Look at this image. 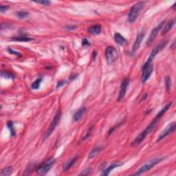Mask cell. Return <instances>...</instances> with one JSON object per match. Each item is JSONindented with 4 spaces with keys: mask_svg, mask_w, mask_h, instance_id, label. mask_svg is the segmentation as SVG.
Returning a JSON list of instances; mask_svg holds the SVG:
<instances>
[{
    "mask_svg": "<svg viewBox=\"0 0 176 176\" xmlns=\"http://www.w3.org/2000/svg\"><path fill=\"white\" fill-rule=\"evenodd\" d=\"M85 112H86V108L85 107H81L80 109L76 111L75 113V114L73 116V120L74 121L78 122V120L81 119V118L83 116V115L85 114Z\"/></svg>",
    "mask_w": 176,
    "mask_h": 176,
    "instance_id": "cell-15",
    "label": "cell"
},
{
    "mask_svg": "<svg viewBox=\"0 0 176 176\" xmlns=\"http://www.w3.org/2000/svg\"><path fill=\"white\" fill-rule=\"evenodd\" d=\"M102 31V27L100 24H96L92 25L88 29V32L92 35H98Z\"/></svg>",
    "mask_w": 176,
    "mask_h": 176,
    "instance_id": "cell-13",
    "label": "cell"
},
{
    "mask_svg": "<svg viewBox=\"0 0 176 176\" xmlns=\"http://www.w3.org/2000/svg\"><path fill=\"white\" fill-rule=\"evenodd\" d=\"M165 86L167 92H169L171 87V79L169 76H166L165 78Z\"/></svg>",
    "mask_w": 176,
    "mask_h": 176,
    "instance_id": "cell-25",
    "label": "cell"
},
{
    "mask_svg": "<svg viewBox=\"0 0 176 176\" xmlns=\"http://www.w3.org/2000/svg\"><path fill=\"white\" fill-rule=\"evenodd\" d=\"M1 77L5 78H13H13H15V76H14L12 73L10 72H6V71L1 72Z\"/></svg>",
    "mask_w": 176,
    "mask_h": 176,
    "instance_id": "cell-24",
    "label": "cell"
},
{
    "mask_svg": "<svg viewBox=\"0 0 176 176\" xmlns=\"http://www.w3.org/2000/svg\"><path fill=\"white\" fill-rule=\"evenodd\" d=\"M77 159H78V156H75V157H72V159H69V160L66 162V163H65L63 165V172H66V171H68L69 169H70L72 166L75 164L76 161L77 160Z\"/></svg>",
    "mask_w": 176,
    "mask_h": 176,
    "instance_id": "cell-14",
    "label": "cell"
},
{
    "mask_svg": "<svg viewBox=\"0 0 176 176\" xmlns=\"http://www.w3.org/2000/svg\"><path fill=\"white\" fill-rule=\"evenodd\" d=\"M82 45L84 46V47L85 46H89L90 45V43L87 39H83L82 41Z\"/></svg>",
    "mask_w": 176,
    "mask_h": 176,
    "instance_id": "cell-31",
    "label": "cell"
},
{
    "mask_svg": "<svg viewBox=\"0 0 176 176\" xmlns=\"http://www.w3.org/2000/svg\"><path fill=\"white\" fill-rule=\"evenodd\" d=\"M176 128V125H175V122H172L169 125L167 126V127L164 129V130L162 132V133L160 134V136L157 138V142H158L160 141H161L162 140H163L164 138H165L166 136H168L169 135H170L171 133H172L173 132H174Z\"/></svg>",
    "mask_w": 176,
    "mask_h": 176,
    "instance_id": "cell-10",
    "label": "cell"
},
{
    "mask_svg": "<svg viewBox=\"0 0 176 176\" xmlns=\"http://www.w3.org/2000/svg\"><path fill=\"white\" fill-rule=\"evenodd\" d=\"M129 79L128 78H125L122 81L120 85V90L119 92V96H118V101H121L122 99L124 98V97L125 96L126 92L127 89V87L129 86Z\"/></svg>",
    "mask_w": 176,
    "mask_h": 176,
    "instance_id": "cell-11",
    "label": "cell"
},
{
    "mask_svg": "<svg viewBox=\"0 0 176 176\" xmlns=\"http://www.w3.org/2000/svg\"><path fill=\"white\" fill-rule=\"evenodd\" d=\"M102 150H103V147H101V146H97V147H95L94 148H93V149L90 151L89 155H88L87 158L89 160L94 158V157H96L98 154H100Z\"/></svg>",
    "mask_w": 176,
    "mask_h": 176,
    "instance_id": "cell-18",
    "label": "cell"
},
{
    "mask_svg": "<svg viewBox=\"0 0 176 176\" xmlns=\"http://www.w3.org/2000/svg\"><path fill=\"white\" fill-rule=\"evenodd\" d=\"M12 40L17 41H24V42H28V41H32V39L29 38V37H17L12 38Z\"/></svg>",
    "mask_w": 176,
    "mask_h": 176,
    "instance_id": "cell-23",
    "label": "cell"
},
{
    "mask_svg": "<svg viewBox=\"0 0 176 176\" xmlns=\"http://www.w3.org/2000/svg\"><path fill=\"white\" fill-rule=\"evenodd\" d=\"M145 31H142L140 32H139L138 34L137 37H136V39L135 41H134V43H133V48H132V54H134L136 52V51H137L139 48H140V44L142 43V41L143 38L145 37Z\"/></svg>",
    "mask_w": 176,
    "mask_h": 176,
    "instance_id": "cell-12",
    "label": "cell"
},
{
    "mask_svg": "<svg viewBox=\"0 0 176 176\" xmlns=\"http://www.w3.org/2000/svg\"><path fill=\"white\" fill-rule=\"evenodd\" d=\"M119 53H118L116 49L113 46H109L107 48L105 51V57L106 60L109 65H112L114 63L116 60L117 59Z\"/></svg>",
    "mask_w": 176,
    "mask_h": 176,
    "instance_id": "cell-7",
    "label": "cell"
},
{
    "mask_svg": "<svg viewBox=\"0 0 176 176\" xmlns=\"http://www.w3.org/2000/svg\"><path fill=\"white\" fill-rule=\"evenodd\" d=\"M167 43H168V40H163V41H162L160 43L157 44L156 47H155L154 49H153V50L151 51V54H150L149 57L148 58L147 61L152 62L153 60L154 59V58L156 57V54L159 52H160V51L163 50L164 47H165V46L166 45V44H167Z\"/></svg>",
    "mask_w": 176,
    "mask_h": 176,
    "instance_id": "cell-9",
    "label": "cell"
},
{
    "mask_svg": "<svg viewBox=\"0 0 176 176\" xmlns=\"http://www.w3.org/2000/svg\"><path fill=\"white\" fill-rule=\"evenodd\" d=\"M42 81V78H39L37 79L34 81L32 83L31 87L33 89H37L40 87L41 83Z\"/></svg>",
    "mask_w": 176,
    "mask_h": 176,
    "instance_id": "cell-21",
    "label": "cell"
},
{
    "mask_svg": "<svg viewBox=\"0 0 176 176\" xmlns=\"http://www.w3.org/2000/svg\"><path fill=\"white\" fill-rule=\"evenodd\" d=\"M7 127H8V128L10 129L11 136H15L16 133H15V128H14L13 121H11V120H8V121L7 122Z\"/></svg>",
    "mask_w": 176,
    "mask_h": 176,
    "instance_id": "cell-22",
    "label": "cell"
},
{
    "mask_svg": "<svg viewBox=\"0 0 176 176\" xmlns=\"http://www.w3.org/2000/svg\"><path fill=\"white\" fill-rule=\"evenodd\" d=\"M175 24V19H172L169 21V22H167L166 25L163 26V31H162V35H164L167 32L170 31V30L172 28L173 25Z\"/></svg>",
    "mask_w": 176,
    "mask_h": 176,
    "instance_id": "cell-19",
    "label": "cell"
},
{
    "mask_svg": "<svg viewBox=\"0 0 176 176\" xmlns=\"http://www.w3.org/2000/svg\"><path fill=\"white\" fill-rule=\"evenodd\" d=\"M147 96V93H145V96H142V98H141V101H143V100H145V99L146 98V97Z\"/></svg>",
    "mask_w": 176,
    "mask_h": 176,
    "instance_id": "cell-35",
    "label": "cell"
},
{
    "mask_svg": "<svg viewBox=\"0 0 176 176\" xmlns=\"http://www.w3.org/2000/svg\"><path fill=\"white\" fill-rule=\"evenodd\" d=\"M92 171V169L91 168H87L85 169H84L83 171H82V172L80 173V175H87L90 174V173H91Z\"/></svg>",
    "mask_w": 176,
    "mask_h": 176,
    "instance_id": "cell-28",
    "label": "cell"
},
{
    "mask_svg": "<svg viewBox=\"0 0 176 176\" xmlns=\"http://www.w3.org/2000/svg\"><path fill=\"white\" fill-rule=\"evenodd\" d=\"M13 166H7V167L4 168V169H2L1 171V176H8L10 175L11 173L13 172Z\"/></svg>",
    "mask_w": 176,
    "mask_h": 176,
    "instance_id": "cell-20",
    "label": "cell"
},
{
    "mask_svg": "<svg viewBox=\"0 0 176 176\" xmlns=\"http://www.w3.org/2000/svg\"><path fill=\"white\" fill-rule=\"evenodd\" d=\"M122 163H113L112 164H110V166H108V167H107L105 169H104L103 171V172H102L101 175H108L109 174H110V173L112 171L113 169L116 168V167H119V166H122Z\"/></svg>",
    "mask_w": 176,
    "mask_h": 176,
    "instance_id": "cell-17",
    "label": "cell"
},
{
    "mask_svg": "<svg viewBox=\"0 0 176 176\" xmlns=\"http://www.w3.org/2000/svg\"><path fill=\"white\" fill-rule=\"evenodd\" d=\"M154 71V66H153L152 62L147 61L142 68V75H141V79L142 83H145L147 81V80L150 78Z\"/></svg>",
    "mask_w": 176,
    "mask_h": 176,
    "instance_id": "cell-5",
    "label": "cell"
},
{
    "mask_svg": "<svg viewBox=\"0 0 176 176\" xmlns=\"http://www.w3.org/2000/svg\"><path fill=\"white\" fill-rule=\"evenodd\" d=\"M55 163L54 158H50L46 160L45 163L40 165L37 169V173L39 175H43L49 171L53 166V164Z\"/></svg>",
    "mask_w": 176,
    "mask_h": 176,
    "instance_id": "cell-6",
    "label": "cell"
},
{
    "mask_svg": "<svg viewBox=\"0 0 176 176\" xmlns=\"http://www.w3.org/2000/svg\"><path fill=\"white\" fill-rule=\"evenodd\" d=\"M66 81H64V80H62V81H59L57 83V88H59L60 87L63 86V85L66 84Z\"/></svg>",
    "mask_w": 176,
    "mask_h": 176,
    "instance_id": "cell-32",
    "label": "cell"
},
{
    "mask_svg": "<svg viewBox=\"0 0 176 176\" xmlns=\"http://www.w3.org/2000/svg\"><path fill=\"white\" fill-rule=\"evenodd\" d=\"M16 15L19 19H25V18L28 17L29 13L28 12H25V11H19V12H17L16 13Z\"/></svg>",
    "mask_w": 176,
    "mask_h": 176,
    "instance_id": "cell-26",
    "label": "cell"
},
{
    "mask_svg": "<svg viewBox=\"0 0 176 176\" xmlns=\"http://www.w3.org/2000/svg\"><path fill=\"white\" fill-rule=\"evenodd\" d=\"M114 40L117 44H119V45H121V46L125 45L127 43L126 39L123 36L121 35L120 33H119V32H116L115 33Z\"/></svg>",
    "mask_w": 176,
    "mask_h": 176,
    "instance_id": "cell-16",
    "label": "cell"
},
{
    "mask_svg": "<svg viewBox=\"0 0 176 176\" xmlns=\"http://www.w3.org/2000/svg\"><path fill=\"white\" fill-rule=\"evenodd\" d=\"M92 129H93V126H91L89 129H88V131H87V133H85V135L83 136V138H82L83 140H85V139H87L89 137L90 135H91V133H92Z\"/></svg>",
    "mask_w": 176,
    "mask_h": 176,
    "instance_id": "cell-27",
    "label": "cell"
},
{
    "mask_svg": "<svg viewBox=\"0 0 176 176\" xmlns=\"http://www.w3.org/2000/svg\"><path fill=\"white\" fill-rule=\"evenodd\" d=\"M145 2L139 1L132 7L128 15V19L130 23H133L137 19L139 15L145 6Z\"/></svg>",
    "mask_w": 176,
    "mask_h": 176,
    "instance_id": "cell-3",
    "label": "cell"
},
{
    "mask_svg": "<svg viewBox=\"0 0 176 176\" xmlns=\"http://www.w3.org/2000/svg\"><path fill=\"white\" fill-rule=\"evenodd\" d=\"M164 24H165V21H163L160 24H159L156 28H154L152 30L151 34H150L149 37L147 39V42H146L147 45H151V44L154 42V41L156 39V37L157 36V34H158L159 31H160L161 29H163Z\"/></svg>",
    "mask_w": 176,
    "mask_h": 176,
    "instance_id": "cell-8",
    "label": "cell"
},
{
    "mask_svg": "<svg viewBox=\"0 0 176 176\" xmlns=\"http://www.w3.org/2000/svg\"><path fill=\"white\" fill-rule=\"evenodd\" d=\"M8 51H9V52H10L11 53V54H14L18 55V56H19V57H22V54H21L20 53L17 52H15V51L13 50L12 49H9V50H8Z\"/></svg>",
    "mask_w": 176,
    "mask_h": 176,
    "instance_id": "cell-33",
    "label": "cell"
},
{
    "mask_svg": "<svg viewBox=\"0 0 176 176\" xmlns=\"http://www.w3.org/2000/svg\"><path fill=\"white\" fill-rule=\"evenodd\" d=\"M9 9V7L8 6H4V5H1L0 6V12L1 13H4L6 12Z\"/></svg>",
    "mask_w": 176,
    "mask_h": 176,
    "instance_id": "cell-29",
    "label": "cell"
},
{
    "mask_svg": "<svg viewBox=\"0 0 176 176\" xmlns=\"http://www.w3.org/2000/svg\"><path fill=\"white\" fill-rule=\"evenodd\" d=\"M35 2L37 4H42V5H44V6H48L51 3L50 1H46V0H42V1H35Z\"/></svg>",
    "mask_w": 176,
    "mask_h": 176,
    "instance_id": "cell-30",
    "label": "cell"
},
{
    "mask_svg": "<svg viewBox=\"0 0 176 176\" xmlns=\"http://www.w3.org/2000/svg\"><path fill=\"white\" fill-rule=\"evenodd\" d=\"M76 25H70V26H67L66 28L67 30H75L76 28Z\"/></svg>",
    "mask_w": 176,
    "mask_h": 176,
    "instance_id": "cell-34",
    "label": "cell"
},
{
    "mask_svg": "<svg viewBox=\"0 0 176 176\" xmlns=\"http://www.w3.org/2000/svg\"><path fill=\"white\" fill-rule=\"evenodd\" d=\"M61 116H62V112L61 110H59L56 113V115L54 116V119H53L52 122H51L50 125L48 127V129H47V131H45V133H44L43 135V140H45L52 133V132L54 131V130L56 129V127H57L58 125H59L60 120H61Z\"/></svg>",
    "mask_w": 176,
    "mask_h": 176,
    "instance_id": "cell-4",
    "label": "cell"
},
{
    "mask_svg": "<svg viewBox=\"0 0 176 176\" xmlns=\"http://www.w3.org/2000/svg\"><path fill=\"white\" fill-rule=\"evenodd\" d=\"M164 159V157H154L150 160L149 161H148L147 163H146L145 164L141 166L137 171L134 173L135 175H140L142 173H144L147 171L151 169L153 167H154L155 166H156L157 164H159L160 162H162Z\"/></svg>",
    "mask_w": 176,
    "mask_h": 176,
    "instance_id": "cell-2",
    "label": "cell"
},
{
    "mask_svg": "<svg viewBox=\"0 0 176 176\" xmlns=\"http://www.w3.org/2000/svg\"><path fill=\"white\" fill-rule=\"evenodd\" d=\"M160 119L159 117H157L156 116V117H155V119L152 120L151 123H150L149 125L147 127V128H146L144 131H142L141 133L139 134V135L137 136L135 138V140H134L133 142H131V146H136L140 144V143L145 140V138H146V136H147L148 134L151 133V131L154 130V129L156 128V126H157V124L158 123V122L160 121Z\"/></svg>",
    "mask_w": 176,
    "mask_h": 176,
    "instance_id": "cell-1",
    "label": "cell"
}]
</instances>
